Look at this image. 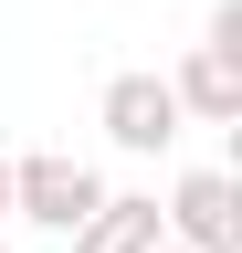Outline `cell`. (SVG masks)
Wrapping results in <instances>:
<instances>
[{
  "label": "cell",
  "mask_w": 242,
  "mask_h": 253,
  "mask_svg": "<svg viewBox=\"0 0 242 253\" xmlns=\"http://www.w3.org/2000/svg\"><path fill=\"white\" fill-rule=\"evenodd\" d=\"M169 95H179V116L232 126V116H242V53H221V42H190V63L169 74Z\"/></svg>",
  "instance_id": "4"
},
{
  "label": "cell",
  "mask_w": 242,
  "mask_h": 253,
  "mask_svg": "<svg viewBox=\"0 0 242 253\" xmlns=\"http://www.w3.org/2000/svg\"><path fill=\"white\" fill-rule=\"evenodd\" d=\"M105 137L137 148V158H158V148L179 137V95H169V74H116V84H105Z\"/></svg>",
  "instance_id": "3"
},
{
  "label": "cell",
  "mask_w": 242,
  "mask_h": 253,
  "mask_svg": "<svg viewBox=\"0 0 242 253\" xmlns=\"http://www.w3.org/2000/svg\"><path fill=\"white\" fill-rule=\"evenodd\" d=\"M158 253H179V243H158Z\"/></svg>",
  "instance_id": "7"
},
{
  "label": "cell",
  "mask_w": 242,
  "mask_h": 253,
  "mask_svg": "<svg viewBox=\"0 0 242 253\" xmlns=\"http://www.w3.org/2000/svg\"><path fill=\"white\" fill-rule=\"evenodd\" d=\"M0 253H11V243H0Z\"/></svg>",
  "instance_id": "8"
},
{
  "label": "cell",
  "mask_w": 242,
  "mask_h": 253,
  "mask_svg": "<svg viewBox=\"0 0 242 253\" xmlns=\"http://www.w3.org/2000/svg\"><path fill=\"white\" fill-rule=\"evenodd\" d=\"M95 201H105V179L84 169V158H64V148L11 158V211L42 221V232H84V221H95Z\"/></svg>",
  "instance_id": "1"
},
{
  "label": "cell",
  "mask_w": 242,
  "mask_h": 253,
  "mask_svg": "<svg viewBox=\"0 0 242 253\" xmlns=\"http://www.w3.org/2000/svg\"><path fill=\"white\" fill-rule=\"evenodd\" d=\"M158 243H169V221H158V201H147V190H105L95 221L74 232V253H158Z\"/></svg>",
  "instance_id": "5"
},
{
  "label": "cell",
  "mask_w": 242,
  "mask_h": 253,
  "mask_svg": "<svg viewBox=\"0 0 242 253\" xmlns=\"http://www.w3.org/2000/svg\"><path fill=\"white\" fill-rule=\"evenodd\" d=\"M158 221H169L179 253H242V190H232V169H190L158 201Z\"/></svg>",
  "instance_id": "2"
},
{
  "label": "cell",
  "mask_w": 242,
  "mask_h": 253,
  "mask_svg": "<svg viewBox=\"0 0 242 253\" xmlns=\"http://www.w3.org/2000/svg\"><path fill=\"white\" fill-rule=\"evenodd\" d=\"M0 221H11V158H0Z\"/></svg>",
  "instance_id": "6"
}]
</instances>
